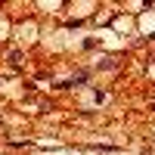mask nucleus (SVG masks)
Instances as JSON below:
<instances>
[{
  "label": "nucleus",
  "instance_id": "nucleus-1",
  "mask_svg": "<svg viewBox=\"0 0 155 155\" xmlns=\"http://www.w3.org/2000/svg\"><path fill=\"white\" fill-rule=\"evenodd\" d=\"M112 65H115L112 56H102V59H99V68H112Z\"/></svg>",
  "mask_w": 155,
  "mask_h": 155
}]
</instances>
